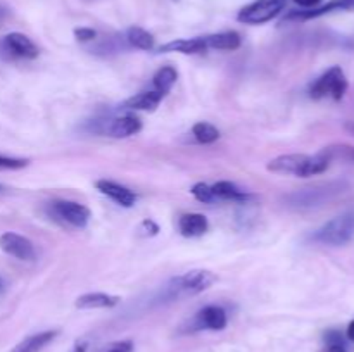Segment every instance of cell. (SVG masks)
Instances as JSON below:
<instances>
[{"label":"cell","mask_w":354,"mask_h":352,"mask_svg":"<svg viewBox=\"0 0 354 352\" xmlns=\"http://www.w3.org/2000/svg\"><path fill=\"white\" fill-rule=\"evenodd\" d=\"M330 159L318 152L317 155H306V154H286L279 155V157L272 159L268 162V171L277 173V175H290V176H315L322 175L327 171Z\"/></svg>","instance_id":"6da1fadb"},{"label":"cell","mask_w":354,"mask_h":352,"mask_svg":"<svg viewBox=\"0 0 354 352\" xmlns=\"http://www.w3.org/2000/svg\"><path fill=\"white\" fill-rule=\"evenodd\" d=\"M216 280V275L207 271V269H192V271H187L183 273V275L175 276V278L166 285L165 297L168 300H175L197 295V293H203L204 290H207L211 285H214Z\"/></svg>","instance_id":"7a4b0ae2"},{"label":"cell","mask_w":354,"mask_h":352,"mask_svg":"<svg viewBox=\"0 0 354 352\" xmlns=\"http://www.w3.org/2000/svg\"><path fill=\"white\" fill-rule=\"evenodd\" d=\"M315 242L332 247H341L354 238V214L346 213L334 217L313 233Z\"/></svg>","instance_id":"3957f363"},{"label":"cell","mask_w":354,"mask_h":352,"mask_svg":"<svg viewBox=\"0 0 354 352\" xmlns=\"http://www.w3.org/2000/svg\"><path fill=\"white\" fill-rule=\"evenodd\" d=\"M346 90H348V78H346L344 71L339 66H334L328 71H325L317 81L311 85L310 97L315 100L325 99L330 97L334 100H341L344 97Z\"/></svg>","instance_id":"277c9868"},{"label":"cell","mask_w":354,"mask_h":352,"mask_svg":"<svg viewBox=\"0 0 354 352\" xmlns=\"http://www.w3.org/2000/svg\"><path fill=\"white\" fill-rule=\"evenodd\" d=\"M287 6V0H254L237 14V21L244 24H265L279 16Z\"/></svg>","instance_id":"5b68a950"},{"label":"cell","mask_w":354,"mask_h":352,"mask_svg":"<svg viewBox=\"0 0 354 352\" xmlns=\"http://www.w3.org/2000/svg\"><path fill=\"white\" fill-rule=\"evenodd\" d=\"M52 216L57 221L75 228H85L90 221V209L83 204L71 202V200H57L48 206Z\"/></svg>","instance_id":"8992f818"},{"label":"cell","mask_w":354,"mask_h":352,"mask_svg":"<svg viewBox=\"0 0 354 352\" xmlns=\"http://www.w3.org/2000/svg\"><path fill=\"white\" fill-rule=\"evenodd\" d=\"M341 186L334 185H320V186H311V188H303L299 192L292 193L289 197L290 204L297 207H313V206H320V204L327 202L330 200L332 197L337 195L341 192Z\"/></svg>","instance_id":"52a82bcc"},{"label":"cell","mask_w":354,"mask_h":352,"mask_svg":"<svg viewBox=\"0 0 354 352\" xmlns=\"http://www.w3.org/2000/svg\"><path fill=\"white\" fill-rule=\"evenodd\" d=\"M0 248L7 255H12L19 261H35V257H37L33 242L28 240L23 235L14 233V231H6V233L0 235Z\"/></svg>","instance_id":"ba28073f"},{"label":"cell","mask_w":354,"mask_h":352,"mask_svg":"<svg viewBox=\"0 0 354 352\" xmlns=\"http://www.w3.org/2000/svg\"><path fill=\"white\" fill-rule=\"evenodd\" d=\"M228 324L227 311L221 306H206L194 316L190 323V331L197 330H213L220 331L225 330Z\"/></svg>","instance_id":"9c48e42d"},{"label":"cell","mask_w":354,"mask_h":352,"mask_svg":"<svg viewBox=\"0 0 354 352\" xmlns=\"http://www.w3.org/2000/svg\"><path fill=\"white\" fill-rule=\"evenodd\" d=\"M142 130V121L133 114H124V116L113 117L104 123L100 133L113 138H128L137 135Z\"/></svg>","instance_id":"30bf717a"},{"label":"cell","mask_w":354,"mask_h":352,"mask_svg":"<svg viewBox=\"0 0 354 352\" xmlns=\"http://www.w3.org/2000/svg\"><path fill=\"white\" fill-rule=\"evenodd\" d=\"M2 48L12 57L19 59H37L38 47L23 33H9L2 38Z\"/></svg>","instance_id":"8fae6325"},{"label":"cell","mask_w":354,"mask_h":352,"mask_svg":"<svg viewBox=\"0 0 354 352\" xmlns=\"http://www.w3.org/2000/svg\"><path fill=\"white\" fill-rule=\"evenodd\" d=\"M95 186L100 193L107 195L111 200H114V202L120 204V206L123 207H133L135 202H137V195H135L128 186L120 185V183L116 182H111V179H99V182L95 183Z\"/></svg>","instance_id":"7c38bea8"},{"label":"cell","mask_w":354,"mask_h":352,"mask_svg":"<svg viewBox=\"0 0 354 352\" xmlns=\"http://www.w3.org/2000/svg\"><path fill=\"white\" fill-rule=\"evenodd\" d=\"M354 7V0H332V2L325 3V6H317L311 7L306 10H292L286 16V21H306L313 19V17L324 16V14L332 12V10L337 9H351Z\"/></svg>","instance_id":"4fadbf2b"},{"label":"cell","mask_w":354,"mask_h":352,"mask_svg":"<svg viewBox=\"0 0 354 352\" xmlns=\"http://www.w3.org/2000/svg\"><path fill=\"white\" fill-rule=\"evenodd\" d=\"M207 50V45L204 41V37L197 38H180V40L168 41V43L161 45L158 48L159 54H168V52H180V54L194 55V54H204Z\"/></svg>","instance_id":"5bb4252c"},{"label":"cell","mask_w":354,"mask_h":352,"mask_svg":"<svg viewBox=\"0 0 354 352\" xmlns=\"http://www.w3.org/2000/svg\"><path fill=\"white\" fill-rule=\"evenodd\" d=\"M207 228H209V223H207V217L204 216V214H199V213L182 214L178 219L180 233L187 238L203 237V235L207 231Z\"/></svg>","instance_id":"9a60e30c"},{"label":"cell","mask_w":354,"mask_h":352,"mask_svg":"<svg viewBox=\"0 0 354 352\" xmlns=\"http://www.w3.org/2000/svg\"><path fill=\"white\" fill-rule=\"evenodd\" d=\"M165 93L158 92V90H149V92H140L137 95L130 97L123 102V109L130 110H156V107L162 102Z\"/></svg>","instance_id":"2e32d148"},{"label":"cell","mask_w":354,"mask_h":352,"mask_svg":"<svg viewBox=\"0 0 354 352\" xmlns=\"http://www.w3.org/2000/svg\"><path fill=\"white\" fill-rule=\"evenodd\" d=\"M120 297L118 295H109V293L104 292H92L85 293V295H80L76 299L75 306L78 309H107V307H114L120 304Z\"/></svg>","instance_id":"e0dca14e"},{"label":"cell","mask_w":354,"mask_h":352,"mask_svg":"<svg viewBox=\"0 0 354 352\" xmlns=\"http://www.w3.org/2000/svg\"><path fill=\"white\" fill-rule=\"evenodd\" d=\"M204 41L207 48L214 50H237L242 43V38L237 31H221V33L206 35Z\"/></svg>","instance_id":"ac0fdd59"},{"label":"cell","mask_w":354,"mask_h":352,"mask_svg":"<svg viewBox=\"0 0 354 352\" xmlns=\"http://www.w3.org/2000/svg\"><path fill=\"white\" fill-rule=\"evenodd\" d=\"M55 337H57V331L55 330L30 335V337H26L24 340H21L10 352H40L41 349H44L45 345L50 344Z\"/></svg>","instance_id":"d6986e66"},{"label":"cell","mask_w":354,"mask_h":352,"mask_svg":"<svg viewBox=\"0 0 354 352\" xmlns=\"http://www.w3.org/2000/svg\"><path fill=\"white\" fill-rule=\"evenodd\" d=\"M213 190L214 199H223V200H237V202H242V200H248L251 197V193H248L245 190H242L241 186H237L232 182H218L211 186Z\"/></svg>","instance_id":"ffe728a7"},{"label":"cell","mask_w":354,"mask_h":352,"mask_svg":"<svg viewBox=\"0 0 354 352\" xmlns=\"http://www.w3.org/2000/svg\"><path fill=\"white\" fill-rule=\"evenodd\" d=\"M127 40L131 47L140 48V50H152L156 45L154 37H152L147 30H144V28H140V26L128 28Z\"/></svg>","instance_id":"44dd1931"},{"label":"cell","mask_w":354,"mask_h":352,"mask_svg":"<svg viewBox=\"0 0 354 352\" xmlns=\"http://www.w3.org/2000/svg\"><path fill=\"white\" fill-rule=\"evenodd\" d=\"M176 79H178V71H176L173 66H162V68L156 72L154 78H152V85H154V88L158 90V92L166 95V93L173 88Z\"/></svg>","instance_id":"7402d4cb"},{"label":"cell","mask_w":354,"mask_h":352,"mask_svg":"<svg viewBox=\"0 0 354 352\" xmlns=\"http://www.w3.org/2000/svg\"><path fill=\"white\" fill-rule=\"evenodd\" d=\"M192 135L199 144H214V141L220 138V130L216 126H213L211 123H206V121H199L192 126Z\"/></svg>","instance_id":"603a6c76"},{"label":"cell","mask_w":354,"mask_h":352,"mask_svg":"<svg viewBox=\"0 0 354 352\" xmlns=\"http://www.w3.org/2000/svg\"><path fill=\"white\" fill-rule=\"evenodd\" d=\"M322 154L327 155L330 159V162L334 159H344V161L354 162V147H351V145H330V147H325L322 150Z\"/></svg>","instance_id":"cb8c5ba5"},{"label":"cell","mask_w":354,"mask_h":352,"mask_svg":"<svg viewBox=\"0 0 354 352\" xmlns=\"http://www.w3.org/2000/svg\"><path fill=\"white\" fill-rule=\"evenodd\" d=\"M192 195L196 197L199 202H204V204H209L214 200V195H213V190H211L209 185H206V183H196V185L192 186Z\"/></svg>","instance_id":"d4e9b609"},{"label":"cell","mask_w":354,"mask_h":352,"mask_svg":"<svg viewBox=\"0 0 354 352\" xmlns=\"http://www.w3.org/2000/svg\"><path fill=\"white\" fill-rule=\"evenodd\" d=\"M100 352H133V342L131 340H116L106 345Z\"/></svg>","instance_id":"484cf974"},{"label":"cell","mask_w":354,"mask_h":352,"mask_svg":"<svg viewBox=\"0 0 354 352\" xmlns=\"http://www.w3.org/2000/svg\"><path fill=\"white\" fill-rule=\"evenodd\" d=\"M28 166L26 159H14L0 155V169H23Z\"/></svg>","instance_id":"4316f807"},{"label":"cell","mask_w":354,"mask_h":352,"mask_svg":"<svg viewBox=\"0 0 354 352\" xmlns=\"http://www.w3.org/2000/svg\"><path fill=\"white\" fill-rule=\"evenodd\" d=\"M75 37L78 41H92L95 40L97 31L92 30V28H76Z\"/></svg>","instance_id":"83f0119b"},{"label":"cell","mask_w":354,"mask_h":352,"mask_svg":"<svg viewBox=\"0 0 354 352\" xmlns=\"http://www.w3.org/2000/svg\"><path fill=\"white\" fill-rule=\"evenodd\" d=\"M138 231H144L145 237H154V235H158L159 226L152 219H144L140 223V228H138Z\"/></svg>","instance_id":"f1b7e54d"},{"label":"cell","mask_w":354,"mask_h":352,"mask_svg":"<svg viewBox=\"0 0 354 352\" xmlns=\"http://www.w3.org/2000/svg\"><path fill=\"white\" fill-rule=\"evenodd\" d=\"M325 342H327L328 345H344V338H342V335L335 330L325 333Z\"/></svg>","instance_id":"f546056e"},{"label":"cell","mask_w":354,"mask_h":352,"mask_svg":"<svg viewBox=\"0 0 354 352\" xmlns=\"http://www.w3.org/2000/svg\"><path fill=\"white\" fill-rule=\"evenodd\" d=\"M294 2L297 3V6L304 7V9H311V7H317L320 6L322 0H294Z\"/></svg>","instance_id":"4dcf8cb0"},{"label":"cell","mask_w":354,"mask_h":352,"mask_svg":"<svg viewBox=\"0 0 354 352\" xmlns=\"http://www.w3.org/2000/svg\"><path fill=\"white\" fill-rule=\"evenodd\" d=\"M327 352H346L344 345H328Z\"/></svg>","instance_id":"1f68e13d"},{"label":"cell","mask_w":354,"mask_h":352,"mask_svg":"<svg viewBox=\"0 0 354 352\" xmlns=\"http://www.w3.org/2000/svg\"><path fill=\"white\" fill-rule=\"evenodd\" d=\"M348 338L351 342H354V320L349 323V326H348Z\"/></svg>","instance_id":"d6a6232c"},{"label":"cell","mask_w":354,"mask_h":352,"mask_svg":"<svg viewBox=\"0 0 354 352\" xmlns=\"http://www.w3.org/2000/svg\"><path fill=\"white\" fill-rule=\"evenodd\" d=\"M85 351H86L85 342H83V344H78L75 349H73V352H85Z\"/></svg>","instance_id":"836d02e7"},{"label":"cell","mask_w":354,"mask_h":352,"mask_svg":"<svg viewBox=\"0 0 354 352\" xmlns=\"http://www.w3.org/2000/svg\"><path fill=\"white\" fill-rule=\"evenodd\" d=\"M3 290H6V283H3L2 276H0V293H3Z\"/></svg>","instance_id":"e575fe53"},{"label":"cell","mask_w":354,"mask_h":352,"mask_svg":"<svg viewBox=\"0 0 354 352\" xmlns=\"http://www.w3.org/2000/svg\"><path fill=\"white\" fill-rule=\"evenodd\" d=\"M3 192H7V186L0 185V193H3Z\"/></svg>","instance_id":"d590c367"}]
</instances>
